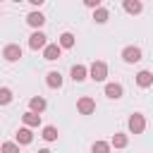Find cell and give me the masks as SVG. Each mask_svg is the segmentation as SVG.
Listing matches in <instances>:
<instances>
[{"label":"cell","instance_id":"1","mask_svg":"<svg viewBox=\"0 0 153 153\" xmlns=\"http://www.w3.org/2000/svg\"><path fill=\"white\" fill-rule=\"evenodd\" d=\"M88 76H91L93 81H105V76H108V65H105L103 60H96V62L88 67Z\"/></svg>","mask_w":153,"mask_h":153},{"label":"cell","instance_id":"2","mask_svg":"<svg viewBox=\"0 0 153 153\" xmlns=\"http://www.w3.org/2000/svg\"><path fill=\"white\" fill-rule=\"evenodd\" d=\"M48 45V36L43 33V31H33L31 36H29V48L31 50H43Z\"/></svg>","mask_w":153,"mask_h":153},{"label":"cell","instance_id":"3","mask_svg":"<svg viewBox=\"0 0 153 153\" xmlns=\"http://www.w3.org/2000/svg\"><path fill=\"white\" fill-rule=\"evenodd\" d=\"M76 110H79L81 115H93V112H96V100H93L91 96H81V98L76 100Z\"/></svg>","mask_w":153,"mask_h":153},{"label":"cell","instance_id":"4","mask_svg":"<svg viewBox=\"0 0 153 153\" xmlns=\"http://www.w3.org/2000/svg\"><path fill=\"white\" fill-rule=\"evenodd\" d=\"M143 129H146V117L141 112H134L129 117V131L131 134H143Z\"/></svg>","mask_w":153,"mask_h":153},{"label":"cell","instance_id":"5","mask_svg":"<svg viewBox=\"0 0 153 153\" xmlns=\"http://www.w3.org/2000/svg\"><path fill=\"white\" fill-rule=\"evenodd\" d=\"M122 60H124L127 65L139 62V60H141V48H136V45H127V48L122 50Z\"/></svg>","mask_w":153,"mask_h":153},{"label":"cell","instance_id":"6","mask_svg":"<svg viewBox=\"0 0 153 153\" xmlns=\"http://www.w3.org/2000/svg\"><path fill=\"white\" fill-rule=\"evenodd\" d=\"M2 57H5L7 62H17V60L22 57V48H19L17 43H10V45L2 48Z\"/></svg>","mask_w":153,"mask_h":153},{"label":"cell","instance_id":"7","mask_svg":"<svg viewBox=\"0 0 153 153\" xmlns=\"http://www.w3.org/2000/svg\"><path fill=\"white\" fill-rule=\"evenodd\" d=\"M60 53H62V48H60L57 43H48V45L43 48V57H45V60H50V62H53V60H57V57H60Z\"/></svg>","mask_w":153,"mask_h":153},{"label":"cell","instance_id":"8","mask_svg":"<svg viewBox=\"0 0 153 153\" xmlns=\"http://www.w3.org/2000/svg\"><path fill=\"white\" fill-rule=\"evenodd\" d=\"M31 141H33L31 129H29V127H22V129L17 131V146H29Z\"/></svg>","mask_w":153,"mask_h":153},{"label":"cell","instance_id":"9","mask_svg":"<svg viewBox=\"0 0 153 153\" xmlns=\"http://www.w3.org/2000/svg\"><path fill=\"white\" fill-rule=\"evenodd\" d=\"M136 84H139L141 88H148V86H153V74H151L148 69H141V72L136 74Z\"/></svg>","mask_w":153,"mask_h":153},{"label":"cell","instance_id":"10","mask_svg":"<svg viewBox=\"0 0 153 153\" xmlns=\"http://www.w3.org/2000/svg\"><path fill=\"white\" fill-rule=\"evenodd\" d=\"M122 93H124L122 84H105V96H108V98L117 100V98H122Z\"/></svg>","mask_w":153,"mask_h":153},{"label":"cell","instance_id":"11","mask_svg":"<svg viewBox=\"0 0 153 153\" xmlns=\"http://www.w3.org/2000/svg\"><path fill=\"white\" fill-rule=\"evenodd\" d=\"M45 105H48V103H45L43 96H33V98L29 100V108H31V112H36V115H41V112L45 110Z\"/></svg>","mask_w":153,"mask_h":153},{"label":"cell","instance_id":"12","mask_svg":"<svg viewBox=\"0 0 153 153\" xmlns=\"http://www.w3.org/2000/svg\"><path fill=\"white\" fill-rule=\"evenodd\" d=\"M22 122H24V127H29V129H31V127H38V124H41V115H36V112L29 110V112L22 115Z\"/></svg>","mask_w":153,"mask_h":153},{"label":"cell","instance_id":"13","mask_svg":"<svg viewBox=\"0 0 153 153\" xmlns=\"http://www.w3.org/2000/svg\"><path fill=\"white\" fill-rule=\"evenodd\" d=\"M69 74H72V79H74V81H76V84H79V81H84V79H86V76H88V69H86V67H84V65H74V67H72V72H69Z\"/></svg>","mask_w":153,"mask_h":153},{"label":"cell","instance_id":"14","mask_svg":"<svg viewBox=\"0 0 153 153\" xmlns=\"http://www.w3.org/2000/svg\"><path fill=\"white\" fill-rule=\"evenodd\" d=\"M26 22H29V26H33V29H41V26L45 24V17H43L41 12H31V14L26 17Z\"/></svg>","mask_w":153,"mask_h":153},{"label":"cell","instance_id":"15","mask_svg":"<svg viewBox=\"0 0 153 153\" xmlns=\"http://www.w3.org/2000/svg\"><path fill=\"white\" fill-rule=\"evenodd\" d=\"M45 84H48L50 88H60V86H62V74H60V72H48Z\"/></svg>","mask_w":153,"mask_h":153},{"label":"cell","instance_id":"16","mask_svg":"<svg viewBox=\"0 0 153 153\" xmlns=\"http://www.w3.org/2000/svg\"><path fill=\"white\" fill-rule=\"evenodd\" d=\"M124 10H127L129 14H139V12L143 10V5H141L139 0H124Z\"/></svg>","mask_w":153,"mask_h":153},{"label":"cell","instance_id":"17","mask_svg":"<svg viewBox=\"0 0 153 153\" xmlns=\"http://www.w3.org/2000/svg\"><path fill=\"white\" fill-rule=\"evenodd\" d=\"M45 141H57V127H53V124H48V127H43V134H41Z\"/></svg>","mask_w":153,"mask_h":153},{"label":"cell","instance_id":"18","mask_svg":"<svg viewBox=\"0 0 153 153\" xmlns=\"http://www.w3.org/2000/svg\"><path fill=\"white\" fill-rule=\"evenodd\" d=\"M108 10L105 7H98V10H93V19H96V24H105L108 22Z\"/></svg>","mask_w":153,"mask_h":153},{"label":"cell","instance_id":"19","mask_svg":"<svg viewBox=\"0 0 153 153\" xmlns=\"http://www.w3.org/2000/svg\"><path fill=\"white\" fill-rule=\"evenodd\" d=\"M60 48H74V36L69 33V31H65L62 36H60V43H57Z\"/></svg>","mask_w":153,"mask_h":153},{"label":"cell","instance_id":"20","mask_svg":"<svg viewBox=\"0 0 153 153\" xmlns=\"http://www.w3.org/2000/svg\"><path fill=\"white\" fill-rule=\"evenodd\" d=\"M127 143H129V139H127L124 134H115L112 141H110V146H115V148H124Z\"/></svg>","mask_w":153,"mask_h":153},{"label":"cell","instance_id":"21","mask_svg":"<svg viewBox=\"0 0 153 153\" xmlns=\"http://www.w3.org/2000/svg\"><path fill=\"white\" fill-rule=\"evenodd\" d=\"M91 153H110V143L108 141H96L91 146Z\"/></svg>","mask_w":153,"mask_h":153},{"label":"cell","instance_id":"22","mask_svg":"<svg viewBox=\"0 0 153 153\" xmlns=\"http://www.w3.org/2000/svg\"><path fill=\"white\" fill-rule=\"evenodd\" d=\"M0 153H19V146H17V141H5V143L0 146Z\"/></svg>","mask_w":153,"mask_h":153},{"label":"cell","instance_id":"23","mask_svg":"<svg viewBox=\"0 0 153 153\" xmlns=\"http://www.w3.org/2000/svg\"><path fill=\"white\" fill-rule=\"evenodd\" d=\"M7 103H12V91L10 88H0V105H7Z\"/></svg>","mask_w":153,"mask_h":153},{"label":"cell","instance_id":"24","mask_svg":"<svg viewBox=\"0 0 153 153\" xmlns=\"http://www.w3.org/2000/svg\"><path fill=\"white\" fill-rule=\"evenodd\" d=\"M86 7H91V10H98V7H100V0H86Z\"/></svg>","mask_w":153,"mask_h":153},{"label":"cell","instance_id":"25","mask_svg":"<svg viewBox=\"0 0 153 153\" xmlns=\"http://www.w3.org/2000/svg\"><path fill=\"white\" fill-rule=\"evenodd\" d=\"M38 153H53V151H48V148H41V151H38Z\"/></svg>","mask_w":153,"mask_h":153}]
</instances>
